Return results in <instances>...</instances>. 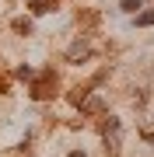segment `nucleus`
Instances as JSON below:
<instances>
[{
    "instance_id": "obj_9",
    "label": "nucleus",
    "mask_w": 154,
    "mask_h": 157,
    "mask_svg": "<svg viewBox=\"0 0 154 157\" xmlns=\"http://www.w3.org/2000/svg\"><path fill=\"white\" fill-rule=\"evenodd\" d=\"M14 73H18V77H21V80H35V70H32V67H18Z\"/></svg>"
},
{
    "instance_id": "obj_4",
    "label": "nucleus",
    "mask_w": 154,
    "mask_h": 157,
    "mask_svg": "<svg viewBox=\"0 0 154 157\" xmlns=\"http://www.w3.org/2000/svg\"><path fill=\"white\" fill-rule=\"evenodd\" d=\"M88 94H91V87H74L67 98H70V105H77V108H81V105L88 101Z\"/></svg>"
},
{
    "instance_id": "obj_3",
    "label": "nucleus",
    "mask_w": 154,
    "mask_h": 157,
    "mask_svg": "<svg viewBox=\"0 0 154 157\" xmlns=\"http://www.w3.org/2000/svg\"><path fill=\"white\" fill-rule=\"evenodd\" d=\"M81 112L84 115H98V112H105V101L102 98H88L84 105H81Z\"/></svg>"
},
{
    "instance_id": "obj_7",
    "label": "nucleus",
    "mask_w": 154,
    "mask_h": 157,
    "mask_svg": "<svg viewBox=\"0 0 154 157\" xmlns=\"http://www.w3.org/2000/svg\"><path fill=\"white\" fill-rule=\"evenodd\" d=\"M119 7H123V11H126V14H137V11H140V7H144V0H123V4H119Z\"/></svg>"
},
{
    "instance_id": "obj_8",
    "label": "nucleus",
    "mask_w": 154,
    "mask_h": 157,
    "mask_svg": "<svg viewBox=\"0 0 154 157\" xmlns=\"http://www.w3.org/2000/svg\"><path fill=\"white\" fill-rule=\"evenodd\" d=\"M137 25H140V28L154 25V11H140V14H137Z\"/></svg>"
},
{
    "instance_id": "obj_5",
    "label": "nucleus",
    "mask_w": 154,
    "mask_h": 157,
    "mask_svg": "<svg viewBox=\"0 0 154 157\" xmlns=\"http://www.w3.org/2000/svg\"><path fill=\"white\" fill-rule=\"evenodd\" d=\"M32 14H46V11H53V7H56V0H32Z\"/></svg>"
},
{
    "instance_id": "obj_6",
    "label": "nucleus",
    "mask_w": 154,
    "mask_h": 157,
    "mask_svg": "<svg viewBox=\"0 0 154 157\" xmlns=\"http://www.w3.org/2000/svg\"><path fill=\"white\" fill-rule=\"evenodd\" d=\"M14 32L18 35H28L32 32V17H14Z\"/></svg>"
},
{
    "instance_id": "obj_10",
    "label": "nucleus",
    "mask_w": 154,
    "mask_h": 157,
    "mask_svg": "<svg viewBox=\"0 0 154 157\" xmlns=\"http://www.w3.org/2000/svg\"><path fill=\"white\" fill-rule=\"evenodd\" d=\"M0 94H7V80L4 77H0Z\"/></svg>"
},
{
    "instance_id": "obj_1",
    "label": "nucleus",
    "mask_w": 154,
    "mask_h": 157,
    "mask_svg": "<svg viewBox=\"0 0 154 157\" xmlns=\"http://www.w3.org/2000/svg\"><path fill=\"white\" fill-rule=\"evenodd\" d=\"M28 94H32L35 101H49V98H56V73H53V70H42L39 77L32 80Z\"/></svg>"
},
{
    "instance_id": "obj_2",
    "label": "nucleus",
    "mask_w": 154,
    "mask_h": 157,
    "mask_svg": "<svg viewBox=\"0 0 154 157\" xmlns=\"http://www.w3.org/2000/svg\"><path fill=\"white\" fill-rule=\"evenodd\" d=\"M88 56H91V45H88V39H77V42L67 49V59H70V63H81V59H88Z\"/></svg>"
}]
</instances>
